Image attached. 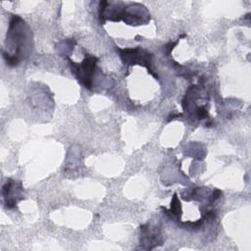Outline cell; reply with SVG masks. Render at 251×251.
Segmentation results:
<instances>
[{"mask_svg": "<svg viewBox=\"0 0 251 251\" xmlns=\"http://www.w3.org/2000/svg\"><path fill=\"white\" fill-rule=\"evenodd\" d=\"M96 62L97 59L95 57L85 58L80 65L74 64L72 62L73 66L75 68L74 72L76 73L77 79H79L87 88H91V77L96 66Z\"/></svg>", "mask_w": 251, "mask_h": 251, "instance_id": "6da1fadb", "label": "cell"}, {"mask_svg": "<svg viewBox=\"0 0 251 251\" xmlns=\"http://www.w3.org/2000/svg\"><path fill=\"white\" fill-rule=\"evenodd\" d=\"M20 183L17 184V182L14 179L9 178L3 185L2 193L4 198L6 199V206L8 208H12L17 203V199H15L14 195H20V191L22 190V185L18 188V185H20Z\"/></svg>", "mask_w": 251, "mask_h": 251, "instance_id": "7a4b0ae2", "label": "cell"}, {"mask_svg": "<svg viewBox=\"0 0 251 251\" xmlns=\"http://www.w3.org/2000/svg\"><path fill=\"white\" fill-rule=\"evenodd\" d=\"M140 230H141V235H145V236H143V237H146V235H149V229H148V227H146V226H140ZM150 234L152 235L151 236V238H150V241L152 240V239H154L155 241L157 240L158 241V232H156V230H154V231H150Z\"/></svg>", "mask_w": 251, "mask_h": 251, "instance_id": "3957f363", "label": "cell"}]
</instances>
